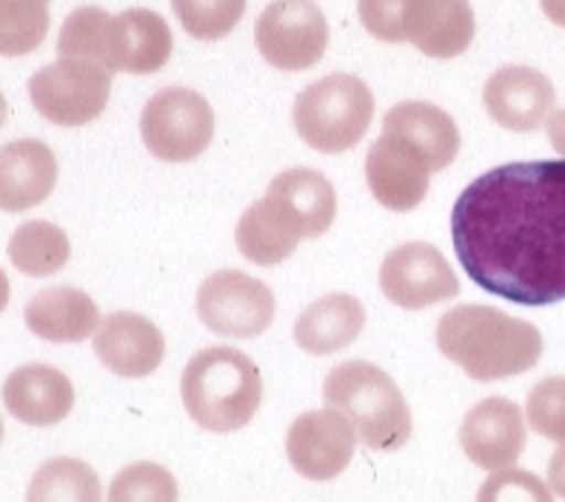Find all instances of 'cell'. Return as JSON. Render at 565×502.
<instances>
[{
  "label": "cell",
  "instance_id": "1",
  "mask_svg": "<svg viewBox=\"0 0 565 502\" xmlns=\"http://www.w3.org/2000/svg\"><path fill=\"white\" fill-rule=\"evenodd\" d=\"M462 271L509 303L565 300V160L497 165L462 189L451 209Z\"/></svg>",
  "mask_w": 565,
  "mask_h": 502
},
{
  "label": "cell",
  "instance_id": "2",
  "mask_svg": "<svg viewBox=\"0 0 565 502\" xmlns=\"http://www.w3.org/2000/svg\"><path fill=\"white\" fill-rule=\"evenodd\" d=\"M437 349L477 383L518 377L531 372L543 354L537 325L511 317L494 306H457L440 317Z\"/></svg>",
  "mask_w": 565,
  "mask_h": 502
},
{
  "label": "cell",
  "instance_id": "3",
  "mask_svg": "<svg viewBox=\"0 0 565 502\" xmlns=\"http://www.w3.org/2000/svg\"><path fill=\"white\" fill-rule=\"evenodd\" d=\"M180 397L189 417L206 431H241L260 408V369L241 349L212 345L186 363L180 377Z\"/></svg>",
  "mask_w": 565,
  "mask_h": 502
},
{
  "label": "cell",
  "instance_id": "4",
  "mask_svg": "<svg viewBox=\"0 0 565 502\" xmlns=\"http://www.w3.org/2000/svg\"><path fill=\"white\" fill-rule=\"evenodd\" d=\"M326 406L352 423L358 440L372 451H401L412 440V412L392 377L365 360H345L323 380Z\"/></svg>",
  "mask_w": 565,
  "mask_h": 502
},
{
  "label": "cell",
  "instance_id": "5",
  "mask_svg": "<svg viewBox=\"0 0 565 502\" xmlns=\"http://www.w3.org/2000/svg\"><path fill=\"white\" fill-rule=\"evenodd\" d=\"M295 129L306 146L343 154L365 138L374 117V95L358 75L334 72L309 83L295 100Z\"/></svg>",
  "mask_w": 565,
  "mask_h": 502
},
{
  "label": "cell",
  "instance_id": "6",
  "mask_svg": "<svg viewBox=\"0 0 565 502\" xmlns=\"http://www.w3.org/2000/svg\"><path fill=\"white\" fill-rule=\"evenodd\" d=\"M140 138L163 163H189L209 149L214 138L212 104L201 92L169 86L149 97L140 115Z\"/></svg>",
  "mask_w": 565,
  "mask_h": 502
},
{
  "label": "cell",
  "instance_id": "7",
  "mask_svg": "<svg viewBox=\"0 0 565 502\" xmlns=\"http://www.w3.org/2000/svg\"><path fill=\"white\" fill-rule=\"evenodd\" d=\"M111 95V72L100 63L61 57L29 77V100L55 126H86L104 115Z\"/></svg>",
  "mask_w": 565,
  "mask_h": 502
},
{
  "label": "cell",
  "instance_id": "8",
  "mask_svg": "<svg viewBox=\"0 0 565 502\" xmlns=\"http://www.w3.org/2000/svg\"><path fill=\"white\" fill-rule=\"evenodd\" d=\"M263 61L280 72L318 66L329 46V23L315 0H271L255 23Z\"/></svg>",
  "mask_w": 565,
  "mask_h": 502
},
{
  "label": "cell",
  "instance_id": "9",
  "mask_svg": "<svg viewBox=\"0 0 565 502\" xmlns=\"http://www.w3.org/2000/svg\"><path fill=\"white\" fill-rule=\"evenodd\" d=\"M271 289L246 271H214L198 289V317L212 334L248 340L260 338L275 320Z\"/></svg>",
  "mask_w": 565,
  "mask_h": 502
},
{
  "label": "cell",
  "instance_id": "10",
  "mask_svg": "<svg viewBox=\"0 0 565 502\" xmlns=\"http://www.w3.org/2000/svg\"><path fill=\"white\" fill-rule=\"evenodd\" d=\"M380 289L388 303L417 311L455 300L460 295V280L440 248L412 241L386 255L380 266Z\"/></svg>",
  "mask_w": 565,
  "mask_h": 502
},
{
  "label": "cell",
  "instance_id": "11",
  "mask_svg": "<svg viewBox=\"0 0 565 502\" xmlns=\"http://www.w3.org/2000/svg\"><path fill=\"white\" fill-rule=\"evenodd\" d=\"M358 446L352 423L334 408L303 412L286 434V457L306 480L329 482L349 468Z\"/></svg>",
  "mask_w": 565,
  "mask_h": 502
},
{
  "label": "cell",
  "instance_id": "12",
  "mask_svg": "<svg viewBox=\"0 0 565 502\" xmlns=\"http://www.w3.org/2000/svg\"><path fill=\"white\" fill-rule=\"evenodd\" d=\"M431 165L397 135H380L365 154V183L388 212H412L428 194Z\"/></svg>",
  "mask_w": 565,
  "mask_h": 502
},
{
  "label": "cell",
  "instance_id": "13",
  "mask_svg": "<svg viewBox=\"0 0 565 502\" xmlns=\"http://www.w3.org/2000/svg\"><path fill=\"white\" fill-rule=\"evenodd\" d=\"M460 448L477 468L503 471L520 460L525 448V414L505 397L477 403L460 426Z\"/></svg>",
  "mask_w": 565,
  "mask_h": 502
},
{
  "label": "cell",
  "instance_id": "14",
  "mask_svg": "<svg viewBox=\"0 0 565 502\" xmlns=\"http://www.w3.org/2000/svg\"><path fill=\"white\" fill-rule=\"evenodd\" d=\"M554 104V83L531 66H503L483 86L486 111L509 131H537L548 124Z\"/></svg>",
  "mask_w": 565,
  "mask_h": 502
},
{
  "label": "cell",
  "instance_id": "15",
  "mask_svg": "<svg viewBox=\"0 0 565 502\" xmlns=\"http://www.w3.org/2000/svg\"><path fill=\"white\" fill-rule=\"evenodd\" d=\"M95 354L111 374L140 380L163 365L166 338L149 317L135 311H111L95 331Z\"/></svg>",
  "mask_w": 565,
  "mask_h": 502
},
{
  "label": "cell",
  "instance_id": "16",
  "mask_svg": "<svg viewBox=\"0 0 565 502\" xmlns=\"http://www.w3.org/2000/svg\"><path fill=\"white\" fill-rule=\"evenodd\" d=\"M3 406L23 426H57L75 406V386L55 365L29 363L3 383Z\"/></svg>",
  "mask_w": 565,
  "mask_h": 502
},
{
  "label": "cell",
  "instance_id": "17",
  "mask_svg": "<svg viewBox=\"0 0 565 502\" xmlns=\"http://www.w3.org/2000/svg\"><path fill=\"white\" fill-rule=\"evenodd\" d=\"M174 38L169 23L152 9H126L111 18L109 70L154 75L169 63Z\"/></svg>",
  "mask_w": 565,
  "mask_h": 502
},
{
  "label": "cell",
  "instance_id": "18",
  "mask_svg": "<svg viewBox=\"0 0 565 502\" xmlns=\"http://www.w3.org/2000/svg\"><path fill=\"white\" fill-rule=\"evenodd\" d=\"M57 183V158L43 140L23 138L0 146V209L26 212L41 206Z\"/></svg>",
  "mask_w": 565,
  "mask_h": 502
},
{
  "label": "cell",
  "instance_id": "19",
  "mask_svg": "<svg viewBox=\"0 0 565 502\" xmlns=\"http://www.w3.org/2000/svg\"><path fill=\"white\" fill-rule=\"evenodd\" d=\"M383 131L397 135L428 160L431 172H443L460 152V129L446 109L426 100H406L386 111Z\"/></svg>",
  "mask_w": 565,
  "mask_h": 502
},
{
  "label": "cell",
  "instance_id": "20",
  "mask_svg": "<svg viewBox=\"0 0 565 502\" xmlns=\"http://www.w3.org/2000/svg\"><path fill=\"white\" fill-rule=\"evenodd\" d=\"M300 241H303V228H300L297 217L282 206L280 200L269 197V194L252 203L241 214L235 228L237 252L263 269L289 260Z\"/></svg>",
  "mask_w": 565,
  "mask_h": 502
},
{
  "label": "cell",
  "instance_id": "21",
  "mask_svg": "<svg viewBox=\"0 0 565 502\" xmlns=\"http://www.w3.org/2000/svg\"><path fill=\"white\" fill-rule=\"evenodd\" d=\"M26 329L46 343H83L100 325V309L86 291L72 286L38 291L23 309Z\"/></svg>",
  "mask_w": 565,
  "mask_h": 502
},
{
  "label": "cell",
  "instance_id": "22",
  "mask_svg": "<svg viewBox=\"0 0 565 502\" xmlns=\"http://www.w3.org/2000/svg\"><path fill=\"white\" fill-rule=\"evenodd\" d=\"M475 29V9L469 0H417L408 43L435 61H451L471 46Z\"/></svg>",
  "mask_w": 565,
  "mask_h": 502
},
{
  "label": "cell",
  "instance_id": "23",
  "mask_svg": "<svg viewBox=\"0 0 565 502\" xmlns=\"http://www.w3.org/2000/svg\"><path fill=\"white\" fill-rule=\"evenodd\" d=\"M365 325V309L354 295H326L295 320V343L315 357L352 345Z\"/></svg>",
  "mask_w": 565,
  "mask_h": 502
},
{
  "label": "cell",
  "instance_id": "24",
  "mask_svg": "<svg viewBox=\"0 0 565 502\" xmlns=\"http://www.w3.org/2000/svg\"><path fill=\"white\" fill-rule=\"evenodd\" d=\"M266 194L280 200L282 206L295 214L303 228V241L323 237L338 217V194H334L329 178L320 174L318 169H306V165L286 169L271 180Z\"/></svg>",
  "mask_w": 565,
  "mask_h": 502
},
{
  "label": "cell",
  "instance_id": "25",
  "mask_svg": "<svg viewBox=\"0 0 565 502\" xmlns=\"http://www.w3.org/2000/svg\"><path fill=\"white\" fill-rule=\"evenodd\" d=\"M72 246L61 226L49 221H29L14 228L9 241V260L26 277H52L70 263Z\"/></svg>",
  "mask_w": 565,
  "mask_h": 502
},
{
  "label": "cell",
  "instance_id": "26",
  "mask_svg": "<svg viewBox=\"0 0 565 502\" xmlns=\"http://www.w3.org/2000/svg\"><path fill=\"white\" fill-rule=\"evenodd\" d=\"M26 502H104L100 477L75 457L46 460L29 482Z\"/></svg>",
  "mask_w": 565,
  "mask_h": 502
},
{
  "label": "cell",
  "instance_id": "27",
  "mask_svg": "<svg viewBox=\"0 0 565 502\" xmlns=\"http://www.w3.org/2000/svg\"><path fill=\"white\" fill-rule=\"evenodd\" d=\"M111 14L100 7H81L63 21L57 35V57L92 61L109 70ZM111 72V70H109Z\"/></svg>",
  "mask_w": 565,
  "mask_h": 502
},
{
  "label": "cell",
  "instance_id": "28",
  "mask_svg": "<svg viewBox=\"0 0 565 502\" xmlns=\"http://www.w3.org/2000/svg\"><path fill=\"white\" fill-rule=\"evenodd\" d=\"M46 35L49 0H0V55H29Z\"/></svg>",
  "mask_w": 565,
  "mask_h": 502
},
{
  "label": "cell",
  "instance_id": "29",
  "mask_svg": "<svg viewBox=\"0 0 565 502\" xmlns=\"http://www.w3.org/2000/svg\"><path fill=\"white\" fill-rule=\"evenodd\" d=\"M172 12L194 41H221L246 14V0H172Z\"/></svg>",
  "mask_w": 565,
  "mask_h": 502
},
{
  "label": "cell",
  "instance_id": "30",
  "mask_svg": "<svg viewBox=\"0 0 565 502\" xmlns=\"http://www.w3.org/2000/svg\"><path fill=\"white\" fill-rule=\"evenodd\" d=\"M178 480L158 462H131L115 474L106 502H178Z\"/></svg>",
  "mask_w": 565,
  "mask_h": 502
},
{
  "label": "cell",
  "instance_id": "31",
  "mask_svg": "<svg viewBox=\"0 0 565 502\" xmlns=\"http://www.w3.org/2000/svg\"><path fill=\"white\" fill-rule=\"evenodd\" d=\"M525 417L534 434L565 442V377H545L525 399Z\"/></svg>",
  "mask_w": 565,
  "mask_h": 502
},
{
  "label": "cell",
  "instance_id": "32",
  "mask_svg": "<svg viewBox=\"0 0 565 502\" xmlns=\"http://www.w3.org/2000/svg\"><path fill=\"white\" fill-rule=\"evenodd\" d=\"M417 0H358V14L365 32L383 43H408Z\"/></svg>",
  "mask_w": 565,
  "mask_h": 502
},
{
  "label": "cell",
  "instance_id": "33",
  "mask_svg": "<svg viewBox=\"0 0 565 502\" xmlns=\"http://www.w3.org/2000/svg\"><path fill=\"white\" fill-rule=\"evenodd\" d=\"M475 502H554L552 485L523 468L494 471L480 485Z\"/></svg>",
  "mask_w": 565,
  "mask_h": 502
},
{
  "label": "cell",
  "instance_id": "34",
  "mask_svg": "<svg viewBox=\"0 0 565 502\" xmlns=\"http://www.w3.org/2000/svg\"><path fill=\"white\" fill-rule=\"evenodd\" d=\"M548 485H552L554 494H559L565 500V442L557 448L548 460Z\"/></svg>",
  "mask_w": 565,
  "mask_h": 502
},
{
  "label": "cell",
  "instance_id": "35",
  "mask_svg": "<svg viewBox=\"0 0 565 502\" xmlns=\"http://www.w3.org/2000/svg\"><path fill=\"white\" fill-rule=\"evenodd\" d=\"M548 143L565 158V109L552 111L548 117Z\"/></svg>",
  "mask_w": 565,
  "mask_h": 502
},
{
  "label": "cell",
  "instance_id": "36",
  "mask_svg": "<svg viewBox=\"0 0 565 502\" xmlns=\"http://www.w3.org/2000/svg\"><path fill=\"white\" fill-rule=\"evenodd\" d=\"M545 18L565 29V0H540Z\"/></svg>",
  "mask_w": 565,
  "mask_h": 502
},
{
  "label": "cell",
  "instance_id": "37",
  "mask_svg": "<svg viewBox=\"0 0 565 502\" xmlns=\"http://www.w3.org/2000/svg\"><path fill=\"white\" fill-rule=\"evenodd\" d=\"M9 306V277L0 269V311Z\"/></svg>",
  "mask_w": 565,
  "mask_h": 502
},
{
  "label": "cell",
  "instance_id": "38",
  "mask_svg": "<svg viewBox=\"0 0 565 502\" xmlns=\"http://www.w3.org/2000/svg\"><path fill=\"white\" fill-rule=\"evenodd\" d=\"M7 115H9V106H7V97L0 92V126L7 124Z\"/></svg>",
  "mask_w": 565,
  "mask_h": 502
},
{
  "label": "cell",
  "instance_id": "39",
  "mask_svg": "<svg viewBox=\"0 0 565 502\" xmlns=\"http://www.w3.org/2000/svg\"><path fill=\"white\" fill-rule=\"evenodd\" d=\"M0 440H3V420H0Z\"/></svg>",
  "mask_w": 565,
  "mask_h": 502
}]
</instances>
